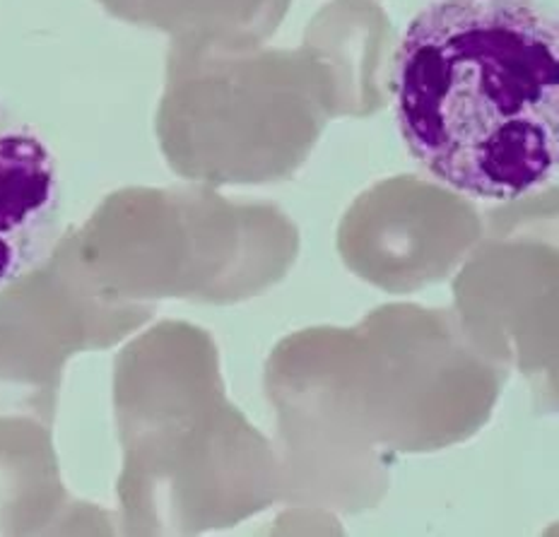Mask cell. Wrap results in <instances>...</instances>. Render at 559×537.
Returning <instances> with one entry per match:
<instances>
[{
    "instance_id": "6da1fadb",
    "label": "cell",
    "mask_w": 559,
    "mask_h": 537,
    "mask_svg": "<svg viewBox=\"0 0 559 537\" xmlns=\"http://www.w3.org/2000/svg\"><path fill=\"white\" fill-rule=\"evenodd\" d=\"M389 90L425 171L516 203L559 171V34L543 0H432L407 22Z\"/></svg>"
},
{
    "instance_id": "3957f363",
    "label": "cell",
    "mask_w": 559,
    "mask_h": 537,
    "mask_svg": "<svg viewBox=\"0 0 559 537\" xmlns=\"http://www.w3.org/2000/svg\"><path fill=\"white\" fill-rule=\"evenodd\" d=\"M102 3L119 15H138L143 10L145 0H102Z\"/></svg>"
},
{
    "instance_id": "7a4b0ae2",
    "label": "cell",
    "mask_w": 559,
    "mask_h": 537,
    "mask_svg": "<svg viewBox=\"0 0 559 537\" xmlns=\"http://www.w3.org/2000/svg\"><path fill=\"white\" fill-rule=\"evenodd\" d=\"M61 219L63 183L53 150L0 102V289L49 259Z\"/></svg>"
}]
</instances>
